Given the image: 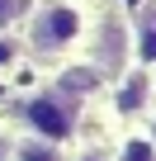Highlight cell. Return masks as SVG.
Masks as SVG:
<instances>
[{
  "label": "cell",
  "mask_w": 156,
  "mask_h": 161,
  "mask_svg": "<svg viewBox=\"0 0 156 161\" xmlns=\"http://www.w3.org/2000/svg\"><path fill=\"white\" fill-rule=\"evenodd\" d=\"M24 114H29V123L47 137V142H57V137H66L71 133V109L62 104V95H38V100H29L24 104Z\"/></svg>",
  "instance_id": "obj_2"
},
{
  "label": "cell",
  "mask_w": 156,
  "mask_h": 161,
  "mask_svg": "<svg viewBox=\"0 0 156 161\" xmlns=\"http://www.w3.org/2000/svg\"><path fill=\"white\" fill-rule=\"evenodd\" d=\"M85 161H95V156H85Z\"/></svg>",
  "instance_id": "obj_9"
},
{
  "label": "cell",
  "mask_w": 156,
  "mask_h": 161,
  "mask_svg": "<svg viewBox=\"0 0 156 161\" xmlns=\"http://www.w3.org/2000/svg\"><path fill=\"white\" fill-rule=\"evenodd\" d=\"M76 38H81V10L76 5H47V10H38V19L29 29V43L38 52H62Z\"/></svg>",
  "instance_id": "obj_1"
},
{
  "label": "cell",
  "mask_w": 156,
  "mask_h": 161,
  "mask_svg": "<svg viewBox=\"0 0 156 161\" xmlns=\"http://www.w3.org/2000/svg\"><path fill=\"white\" fill-rule=\"evenodd\" d=\"M137 57L142 62H156V10L142 19V29H137Z\"/></svg>",
  "instance_id": "obj_3"
},
{
  "label": "cell",
  "mask_w": 156,
  "mask_h": 161,
  "mask_svg": "<svg viewBox=\"0 0 156 161\" xmlns=\"http://www.w3.org/2000/svg\"><path fill=\"white\" fill-rule=\"evenodd\" d=\"M14 10H19V0H0V24H10V19H14Z\"/></svg>",
  "instance_id": "obj_7"
},
{
  "label": "cell",
  "mask_w": 156,
  "mask_h": 161,
  "mask_svg": "<svg viewBox=\"0 0 156 161\" xmlns=\"http://www.w3.org/2000/svg\"><path fill=\"white\" fill-rule=\"evenodd\" d=\"M14 57V43H0V62H10Z\"/></svg>",
  "instance_id": "obj_8"
},
{
  "label": "cell",
  "mask_w": 156,
  "mask_h": 161,
  "mask_svg": "<svg viewBox=\"0 0 156 161\" xmlns=\"http://www.w3.org/2000/svg\"><path fill=\"white\" fill-rule=\"evenodd\" d=\"M95 86V71H66V90H90Z\"/></svg>",
  "instance_id": "obj_6"
},
{
  "label": "cell",
  "mask_w": 156,
  "mask_h": 161,
  "mask_svg": "<svg viewBox=\"0 0 156 161\" xmlns=\"http://www.w3.org/2000/svg\"><path fill=\"white\" fill-rule=\"evenodd\" d=\"M19 161H57V152H52V142H24Z\"/></svg>",
  "instance_id": "obj_4"
},
{
  "label": "cell",
  "mask_w": 156,
  "mask_h": 161,
  "mask_svg": "<svg viewBox=\"0 0 156 161\" xmlns=\"http://www.w3.org/2000/svg\"><path fill=\"white\" fill-rule=\"evenodd\" d=\"M118 161H156V147H151V142H128Z\"/></svg>",
  "instance_id": "obj_5"
}]
</instances>
